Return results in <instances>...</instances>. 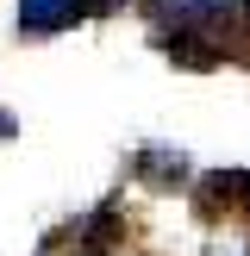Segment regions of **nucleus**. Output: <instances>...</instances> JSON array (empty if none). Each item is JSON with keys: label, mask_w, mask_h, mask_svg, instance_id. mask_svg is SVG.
<instances>
[{"label": "nucleus", "mask_w": 250, "mask_h": 256, "mask_svg": "<svg viewBox=\"0 0 250 256\" xmlns=\"http://www.w3.org/2000/svg\"><path fill=\"white\" fill-rule=\"evenodd\" d=\"M238 12H244V19H250V0H238Z\"/></svg>", "instance_id": "39448f33"}, {"label": "nucleus", "mask_w": 250, "mask_h": 256, "mask_svg": "<svg viewBox=\"0 0 250 256\" xmlns=\"http://www.w3.org/2000/svg\"><path fill=\"white\" fill-rule=\"evenodd\" d=\"M132 169L144 175V182H156V188H175V182H188V156H182V150H162V144L138 150V156H132Z\"/></svg>", "instance_id": "f03ea898"}, {"label": "nucleus", "mask_w": 250, "mask_h": 256, "mask_svg": "<svg viewBox=\"0 0 250 256\" xmlns=\"http://www.w3.org/2000/svg\"><path fill=\"white\" fill-rule=\"evenodd\" d=\"M200 194L206 200H232V206L250 212V169H212L206 182H200Z\"/></svg>", "instance_id": "7ed1b4c3"}, {"label": "nucleus", "mask_w": 250, "mask_h": 256, "mask_svg": "<svg viewBox=\"0 0 250 256\" xmlns=\"http://www.w3.org/2000/svg\"><path fill=\"white\" fill-rule=\"evenodd\" d=\"M106 6H119V0H106ZM138 6H150V0H138Z\"/></svg>", "instance_id": "423d86ee"}, {"label": "nucleus", "mask_w": 250, "mask_h": 256, "mask_svg": "<svg viewBox=\"0 0 250 256\" xmlns=\"http://www.w3.org/2000/svg\"><path fill=\"white\" fill-rule=\"evenodd\" d=\"M0 138H19V119L12 112H0Z\"/></svg>", "instance_id": "20e7f679"}, {"label": "nucleus", "mask_w": 250, "mask_h": 256, "mask_svg": "<svg viewBox=\"0 0 250 256\" xmlns=\"http://www.w3.org/2000/svg\"><path fill=\"white\" fill-rule=\"evenodd\" d=\"M88 12H100V0H19V32L25 38H50L82 25Z\"/></svg>", "instance_id": "f257e3e1"}]
</instances>
